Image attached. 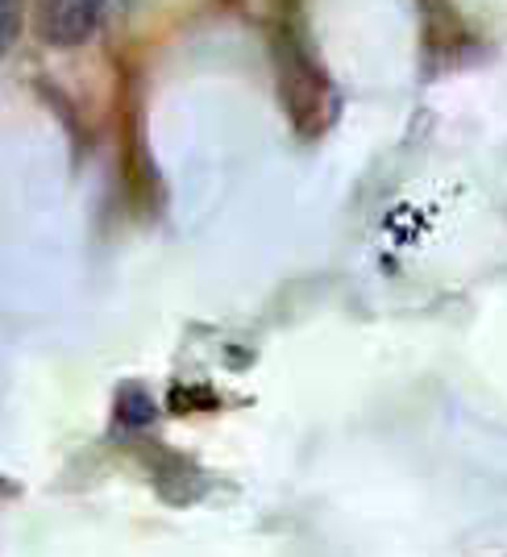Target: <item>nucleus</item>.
<instances>
[{"label":"nucleus","mask_w":507,"mask_h":557,"mask_svg":"<svg viewBox=\"0 0 507 557\" xmlns=\"http://www.w3.org/2000/svg\"><path fill=\"white\" fill-rule=\"evenodd\" d=\"M104 0H47L42 4V38L50 47H84L100 25Z\"/></svg>","instance_id":"f257e3e1"},{"label":"nucleus","mask_w":507,"mask_h":557,"mask_svg":"<svg viewBox=\"0 0 507 557\" xmlns=\"http://www.w3.org/2000/svg\"><path fill=\"white\" fill-rule=\"evenodd\" d=\"M279 79H283V104L292 109L296 125L304 129V109H321L324 75L296 42H287L279 54Z\"/></svg>","instance_id":"f03ea898"},{"label":"nucleus","mask_w":507,"mask_h":557,"mask_svg":"<svg viewBox=\"0 0 507 557\" xmlns=\"http://www.w3.org/2000/svg\"><path fill=\"white\" fill-rule=\"evenodd\" d=\"M22 0H0V59L13 50L17 34H22Z\"/></svg>","instance_id":"7ed1b4c3"}]
</instances>
